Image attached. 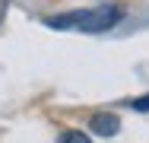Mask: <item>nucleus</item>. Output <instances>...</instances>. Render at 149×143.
<instances>
[{"mask_svg": "<svg viewBox=\"0 0 149 143\" xmlns=\"http://www.w3.org/2000/svg\"><path fill=\"white\" fill-rule=\"evenodd\" d=\"M89 127H92V134H98V137H114L118 127H120V118L111 114V111H102L89 121Z\"/></svg>", "mask_w": 149, "mask_h": 143, "instance_id": "2", "label": "nucleus"}, {"mask_svg": "<svg viewBox=\"0 0 149 143\" xmlns=\"http://www.w3.org/2000/svg\"><path fill=\"white\" fill-rule=\"evenodd\" d=\"M130 108H133V111H149V95H140V99H133V102H130Z\"/></svg>", "mask_w": 149, "mask_h": 143, "instance_id": "4", "label": "nucleus"}, {"mask_svg": "<svg viewBox=\"0 0 149 143\" xmlns=\"http://www.w3.org/2000/svg\"><path fill=\"white\" fill-rule=\"evenodd\" d=\"M57 143H92L86 134H79V130H67V134H60Z\"/></svg>", "mask_w": 149, "mask_h": 143, "instance_id": "3", "label": "nucleus"}, {"mask_svg": "<svg viewBox=\"0 0 149 143\" xmlns=\"http://www.w3.org/2000/svg\"><path fill=\"white\" fill-rule=\"evenodd\" d=\"M124 19V6L118 3H102L92 10H73V13H60V16H48L45 26L51 29H83V32H105V29L118 26Z\"/></svg>", "mask_w": 149, "mask_h": 143, "instance_id": "1", "label": "nucleus"}]
</instances>
